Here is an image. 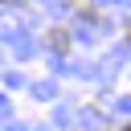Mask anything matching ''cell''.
I'll return each mask as SVG.
<instances>
[{
	"label": "cell",
	"mask_w": 131,
	"mask_h": 131,
	"mask_svg": "<svg viewBox=\"0 0 131 131\" xmlns=\"http://www.w3.org/2000/svg\"><path fill=\"white\" fill-rule=\"evenodd\" d=\"M49 49H53V53H66V49H70V33H66V29H49Z\"/></svg>",
	"instance_id": "cell-1"
},
{
	"label": "cell",
	"mask_w": 131,
	"mask_h": 131,
	"mask_svg": "<svg viewBox=\"0 0 131 131\" xmlns=\"http://www.w3.org/2000/svg\"><path fill=\"white\" fill-rule=\"evenodd\" d=\"M4 4H25V0H4Z\"/></svg>",
	"instance_id": "cell-2"
}]
</instances>
